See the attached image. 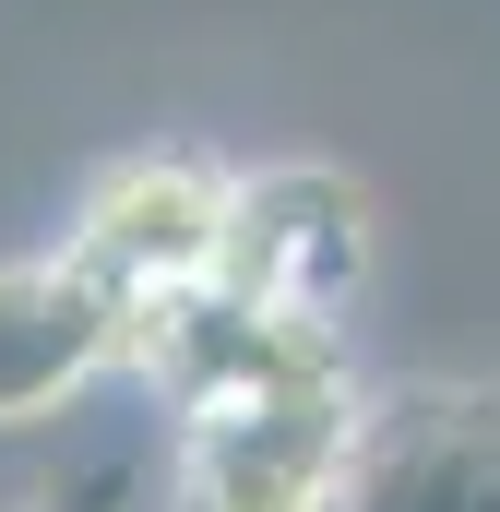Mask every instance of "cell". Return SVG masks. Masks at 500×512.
Returning <instances> with one entry per match:
<instances>
[{
	"instance_id": "cell-1",
	"label": "cell",
	"mask_w": 500,
	"mask_h": 512,
	"mask_svg": "<svg viewBox=\"0 0 500 512\" xmlns=\"http://www.w3.org/2000/svg\"><path fill=\"white\" fill-rule=\"evenodd\" d=\"M131 346L179 405V453H167L179 512H334L370 417L334 322L239 310L227 286H191L155 322H131Z\"/></svg>"
},
{
	"instance_id": "cell-2",
	"label": "cell",
	"mask_w": 500,
	"mask_h": 512,
	"mask_svg": "<svg viewBox=\"0 0 500 512\" xmlns=\"http://www.w3.org/2000/svg\"><path fill=\"white\" fill-rule=\"evenodd\" d=\"M227 203H239V179H215L203 155H131V167H108V179L84 191L72 262L108 286L120 322H155L167 298L215 286V262H227Z\"/></svg>"
},
{
	"instance_id": "cell-3",
	"label": "cell",
	"mask_w": 500,
	"mask_h": 512,
	"mask_svg": "<svg viewBox=\"0 0 500 512\" xmlns=\"http://www.w3.org/2000/svg\"><path fill=\"white\" fill-rule=\"evenodd\" d=\"M334 512H500V393L489 382L370 393Z\"/></svg>"
},
{
	"instance_id": "cell-4",
	"label": "cell",
	"mask_w": 500,
	"mask_h": 512,
	"mask_svg": "<svg viewBox=\"0 0 500 512\" xmlns=\"http://www.w3.org/2000/svg\"><path fill=\"white\" fill-rule=\"evenodd\" d=\"M370 262V227H358V191L322 179V167H274V179H239L227 203V262L215 286L239 310H298V322H334L346 286Z\"/></svg>"
},
{
	"instance_id": "cell-5",
	"label": "cell",
	"mask_w": 500,
	"mask_h": 512,
	"mask_svg": "<svg viewBox=\"0 0 500 512\" xmlns=\"http://www.w3.org/2000/svg\"><path fill=\"white\" fill-rule=\"evenodd\" d=\"M131 346V322L108 310V286L84 262H0V429L72 405L108 358Z\"/></svg>"
},
{
	"instance_id": "cell-6",
	"label": "cell",
	"mask_w": 500,
	"mask_h": 512,
	"mask_svg": "<svg viewBox=\"0 0 500 512\" xmlns=\"http://www.w3.org/2000/svg\"><path fill=\"white\" fill-rule=\"evenodd\" d=\"M143 501V465H120V453H96V465H72L60 489H36L24 512H131Z\"/></svg>"
}]
</instances>
